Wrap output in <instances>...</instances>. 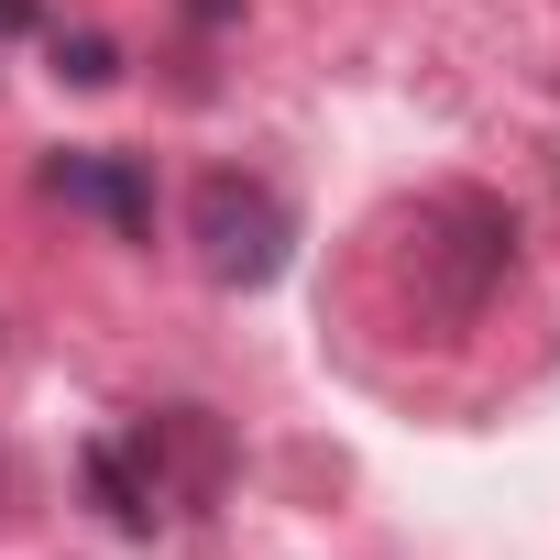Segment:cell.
<instances>
[{
    "instance_id": "1",
    "label": "cell",
    "mask_w": 560,
    "mask_h": 560,
    "mask_svg": "<svg viewBox=\"0 0 560 560\" xmlns=\"http://www.w3.org/2000/svg\"><path fill=\"white\" fill-rule=\"evenodd\" d=\"M187 231H198V264L220 275V287H275V275H287V253H298V220H287V198H275L264 176H242V165L198 176V198H187Z\"/></svg>"
},
{
    "instance_id": "3",
    "label": "cell",
    "mask_w": 560,
    "mask_h": 560,
    "mask_svg": "<svg viewBox=\"0 0 560 560\" xmlns=\"http://www.w3.org/2000/svg\"><path fill=\"white\" fill-rule=\"evenodd\" d=\"M89 494H100V516H110V527H132V538H154V527H165V472H154L143 429H132V440H89Z\"/></svg>"
},
{
    "instance_id": "4",
    "label": "cell",
    "mask_w": 560,
    "mask_h": 560,
    "mask_svg": "<svg viewBox=\"0 0 560 560\" xmlns=\"http://www.w3.org/2000/svg\"><path fill=\"white\" fill-rule=\"evenodd\" d=\"M56 78H67V89H110V78H121V45H100V34H56Z\"/></svg>"
},
{
    "instance_id": "2",
    "label": "cell",
    "mask_w": 560,
    "mask_h": 560,
    "mask_svg": "<svg viewBox=\"0 0 560 560\" xmlns=\"http://www.w3.org/2000/svg\"><path fill=\"white\" fill-rule=\"evenodd\" d=\"M45 198H67V209H100L110 231H154V176L132 165V154H45Z\"/></svg>"
}]
</instances>
